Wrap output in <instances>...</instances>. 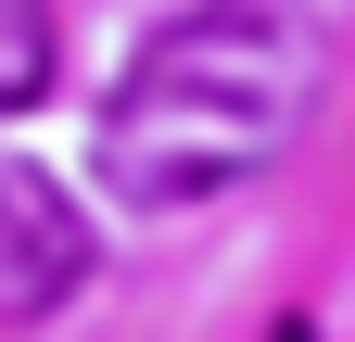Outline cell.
<instances>
[{
  "label": "cell",
  "mask_w": 355,
  "mask_h": 342,
  "mask_svg": "<svg viewBox=\"0 0 355 342\" xmlns=\"http://www.w3.org/2000/svg\"><path fill=\"white\" fill-rule=\"evenodd\" d=\"M304 114H318V26L279 13V0H203L140 38V64L114 76L102 102V190L178 216V203H216L266 178Z\"/></svg>",
  "instance_id": "obj_1"
},
{
  "label": "cell",
  "mask_w": 355,
  "mask_h": 342,
  "mask_svg": "<svg viewBox=\"0 0 355 342\" xmlns=\"http://www.w3.org/2000/svg\"><path fill=\"white\" fill-rule=\"evenodd\" d=\"M64 38H51V0H0V114H26L38 89H51Z\"/></svg>",
  "instance_id": "obj_3"
},
{
  "label": "cell",
  "mask_w": 355,
  "mask_h": 342,
  "mask_svg": "<svg viewBox=\"0 0 355 342\" xmlns=\"http://www.w3.org/2000/svg\"><path fill=\"white\" fill-rule=\"evenodd\" d=\"M76 279H89V228H76V203L38 178V165H0V330L51 317Z\"/></svg>",
  "instance_id": "obj_2"
}]
</instances>
